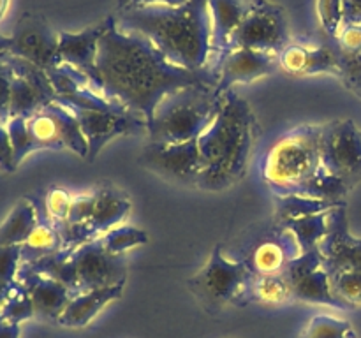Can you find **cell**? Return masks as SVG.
Wrapping results in <instances>:
<instances>
[{
  "label": "cell",
  "mask_w": 361,
  "mask_h": 338,
  "mask_svg": "<svg viewBox=\"0 0 361 338\" xmlns=\"http://www.w3.org/2000/svg\"><path fill=\"white\" fill-rule=\"evenodd\" d=\"M293 285L286 273L279 275H250L247 284L243 285L236 305H261V306H281L293 301Z\"/></svg>",
  "instance_id": "7402d4cb"
},
{
  "label": "cell",
  "mask_w": 361,
  "mask_h": 338,
  "mask_svg": "<svg viewBox=\"0 0 361 338\" xmlns=\"http://www.w3.org/2000/svg\"><path fill=\"white\" fill-rule=\"evenodd\" d=\"M73 261L78 271V294L94 291V289L126 284V256L108 252L99 238L78 246L73 252Z\"/></svg>",
  "instance_id": "7c38bea8"
},
{
  "label": "cell",
  "mask_w": 361,
  "mask_h": 338,
  "mask_svg": "<svg viewBox=\"0 0 361 338\" xmlns=\"http://www.w3.org/2000/svg\"><path fill=\"white\" fill-rule=\"evenodd\" d=\"M4 58L7 60L14 73L13 87H11L9 118L11 116L28 118L35 111L56 101V92L44 69L9 53H6Z\"/></svg>",
  "instance_id": "8fae6325"
},
{
  "label": "cell",
  "mask_w": 361,
  "mask_h": 338,
  "mask_svg": "<svg viewBox=\"0 0 361 338\" xmlns=\"http://www.w3.org/2000/svg\"><path fill=\"white\" fill-rule=\"evenodd\" d=\"M4 125H6L11 144H13L14 164H16L18 168V165L25 161L27 155H30L32 151L37 150V146H35L30 132H28L27 118H23V116H11Z\"/></svg>",
  "instance_id": "d590c367"
},
{
  "label": "cell",
  "mask_w": 361,
  "mask_h": 338,
  "mask_svg": "<svg viewBox=\"0 0 361 338\" xmlns=\"http://www.w3.org/2000/svg\"><path fill=\"white\" fill-rule=\"evenodd\" d=\"M9 4H11V0H0V21L6 18L7 9H9Z\"/></svg>",
  "instance_id": "816d5d0a"
},
{
  "label": "cell",
  "mask_w": 361,
  "mask_h": 338,
  "mask_svg": "<svg viewBox=\"0 0 361 338\" xmlns=\"http://www.w3.org/2000/svg\"><path fill=\"white\" fill-rule=\"evenodd\" d=\"M212 14V39H210V58L208 69L215 73L221 60L224 58L228 49L229 37L236 30L245 14L249 13L250 0H210Z\"/></svg>",
  "instance_id": "d6986e66"
},
{
  "label": "cell",
  "mask_w": 361,
  "mask_h": 338,
  "mask_svg": "<svg viewBox=\"0 0 361 338\" xmlns=\"http://www.w3.org/2000/svg\"><path fill=\"white\" fill-rule=\"evenodd\" d=\"M141 165L168 182L196 187L201 173V154L197 139L185 143H155L148 141L141 150Z\"/></svg>",
  "instance_id": "9c48e42d"
},
{
  "label": "cell",
  "mask_w": 361,
  "mask_h": 338,
  "mask_svg": "<svg viewBox=\"0 0 361 338\" xmlns=\"http://www.w3.org/2000/svg\"><path fill=\"white\" fill-rule=\"evenodd\" d=\"M277 70H281V67H279V60L275 55L249 48L233 49L221 60L215 69L219 76L215 90L219 94H226L228 90H233L235 84L252 83V81L270 76Z\"/></svg>",
  "instance_id": "e0dca14e"
},
{
  "label": "cell",
  "mask_w": 361,
  "mask_h": 338,
  "mask_svg": "<svg viewBox=\"0 0 361 338\" xmlns=\"http://www.w3.org/2000/svg\"><path fill=\"white\" fill-rule=\"evenodd\" d=\"M123 287H126V284L94 289V291L74 294L56 324H60L63 327H73V330L88 326L104 306H108L109 303L122 298Z\"/></svg>",
  "instance_id": "ffe728a7"
},
{
  "label": "cell",
  "mask_w": 361,
  "mask_h": 338,
  "mask_svg": "<svg viewBox=\"0 0 361 338\" xmlns=\"http://www.w3.org/2000/svg\"><path fill=\"white\" fill-rule=\"evenodd\" d=\"M321 164L349 189L361 180V130L353 120H334L321 125Z\"/></svg>",
  "instance_id": "ba28073f"
},
{
  "label": "cell",
  "mask_w": 361,
  "mask_h": 338,
  "mask_svg": "<svg viewBox=\"0 0 361 338\" xmlns=\"http://www.w3.org/2000/svg\"><path fill=\"white\" fill-rule=\"evenodd\" d=\"M69 109V108H67ZM80 122L88 143L87 161H95L99 151L120 136H143L148 132L147 120L130 109H71Z\"/></svg>",
  "instance_id": "30bf717a"
},
{
  "label": "cell",
  "mask_w": 361,
  "mask_h": 338,
  "mask_svg": "<svg viewBox=\"0 0 361 338\" xmlns=\"http://www.w3.org/2000/svg\"><path fill=\"white\" fill-rule=\"evenodd\" d=\"M323 268V256H321L319 249L309 250V252H302L300 256H296L291 263L286 268V277L289 278L291 285H295L300 278H303L305 275L312 273V271Z\"/></svg>",
  "instance_id": "ab89813d"
},
{
  "label": "cell",
  "mask_w": 361,
  "mask_h": 338,
  "mask_svg": "<svg viewBox=\"0 0 361 338\" xmlns=\"http://www.w3.org/2000/svg\"><path fill=\"white\" fill-rule=\"evenodd\" d=\"M319 252L326 273L361 270V238L351 234L345 203L328 211V231L321 239Z\"/></svg>",
  "instance_id": "5bb4252c"
},
{
  "label": "cell",
  "mask_w": 361,
  "mask_h": 338,
  "mask_svg": "<svg viewBox=\"0 0 361 338\" xmlns=\"http://www.w3.org/2000/svg\"><path fill=\"white\" fill-rule=\"evenodd\" d=\"M34 303H32L30 294H28V291L25 289L23 284L16 282L13 291H11L9 298H7V301L4 303L2 308H0V319L6 320V323L9 324H18V326H21L25 320H30L34 319Z\"/></svg>",
  "instance_id": "d6a6232c"
},
{
  "label": "cell",
  "mask_w": 361,
  "mask_h": 338,
  "mask_svg": "<svg viewBox=\"0 0 361 338\" xmlns=\"http://www.w3.org/2000/svg\"><path fill=\"white\" fill-rule=\"evenodd\" d=\"M99 239H101V243L108 252L116 254V256H126L127 250L147 245L148 234L140 227L120 224L116 227L109 229L108 232H104Z\"/></svg>",
  "instance_id": "1f68e13d"
},
{
  "label": "cell",
  "mask_w": 361,
  "mask_h": 338,
  "mask_svg": "<svg viewBox=\"0 0 361 338\" xmlns=\"http://www.w3.org/2000/svg\"><path fill=\"white\" fill-rule=\"evenodd\" d=\"M252 271L245 261L229 259L222 245L214 246L204 266L187 280V289L208 313H217L228 305H236L243 285Z\"/></svg>",
  "instance_id": "8992f818"
},
{
  "label": "cell",
  "mask_w": 361,
  "mask_h": 338,
  "mask_svg": "<svg viewBox=\"0 0 361 338\" xmlns=\"http://www.w3.org/2000/svg\"><path fill=\"white\" fill-rule=\"evenodd\" d=\"M73 252L71 249H62L55 254L41 257L34 263L21 264V268L32 271V273L44 275V277L59 280L60 284L66 285L73 294H78V271L74 266Z\"/></svg>",
  "instance_id": "484cf974"
},
{
  "label": "cell",
  "mask_w": 361,
  "mask_h": 338,
  "mask_svg": "<svg viewBox=\"0 0 361 338\" xmlns=\"http://www.w3.org/2000/svg\"><path fill=\"white\" fill-rule=\"evenodd\" d=\"M224 94L212 84H192L162 99L148 122L147 137L155 143L197 139L221 111Z\"/></svg>",
  "instance_id": "277c9868"
},
{
  "label": "cell",
  "mask_w": 361,
  "mask_h": 338,
  "mask_svg": "<svg viewBox=\"0 0 361 338\" xmlns=\"http://www.w3.org/2000/svg\"><path fill=\"white\" fill-rule=\"evenodd\" d=\"M14 73L7 60L0 56V123L9 120V102H11V87H13Z\"/></svg>",
  "instance_id": "7bdbcfd3"
},
{
  "label": "cell",
  "mask_w": 361,
  "mask_h": 338,
  "mask_svg": "<svg viewBox=\"0 0 361 338\" xmlns=\"http://www.w3.org/2000/svg\"><path fill=\"white\" fill-rule=\"evenodd\" d=\"M344 2V23H361V0H342Z\"/></svg>",
  "instance_id": "7dc6e473"
},
{
  "label": "cell",
  "mask_w": 361,
  "mask_h": 338,
  "mask_svg": "<svg viewBox=\"0 0 361 338\" xmlns=\"http://www.w3.org/2000/svg\"><path fill=\"white\" fill-rule=\"evenodd\" d=\"M293 298H295V301L312 303V305H326L341 310L348 308L331 291L330 275L326 273L324 268H319V270L300 278L293 285Z\"/></svg>",
  "instance_id": "d4e9b609"
},
{
  "label": "cell",
  "mask_w": 361,
  "mask_h": 338,
  "mask_svg": "<svg viewBox=\"0 0 361 338\" xmlns=\"http://www.w3.org/2000/svg\"><path fill=\"white\" fill-rule=\"evenodd\" d=\"M317 14L324 32L337 37L344 25V2L342 0H317Z\"/></svg>",
  "instance_id": "f35d334b"
},
{
  "label": "cell",
  "mask_w": 361,
  "mask_h": 338,
  "mask_svg": "<svg viewBox=\"0 0 361 338\" xmlns=\"http://www.w3.org/2000/svg\"><path fill=\"white\" fill-rule=\"evenodd\" d=\"M351 333L355 331L348 320L331 315H314L303 327L300 338H348Z\"/></svg>",
  "instance_id": "836d02e7"
},
{
  "label": "cell",
  "mask_w": 361,
  "mask_h": 338,
  "mask_svg": "<svg viewBox=\"0 0 361 338\" xmlns=\"http://www.w3.org/2000/svg\"><path fill=\"white\" fill-rule=\"evenodd\" d=\"M187 0H116V13L147 6H182Z\"/></svg>",
  "instance_id": "bcb514c9"
},
{
  "label": "cell",
  "mask_w": 361,
  "mask_h": 338,
  "mask_svg": "<svg viewBox=\"0 0 361 338\" xmlns=\"http://www.w3.org/2000/svg\"><path fill=\"white\" fill-rule=\"evenodd\" d=\"M46 108L51 111V115L55 116L56 123H59L60 134H62L63 146L67 150H71L73 154H76L78 157L87 158L88 157V143L85 139V134L81 130L80 122L74 116V113L71 109H67L66 106L59 104V102H51Z\"/></svg>",
  "instance_id": "f546056e"
},
{
  "label": "cell",
  "mask_w": 361,
  "mask_h": 338,
  "mask_svg": "<svg viewBox=\"0 0 361 338\" xmlns=\"http://www.w3.org/2000/svg\"><path fill=\"white\" fill-rule=\"evenodd\" d=\"M11 39L13 44L9 55L28 60L44 70L55 69L62 63L59 55V30L51 28L41 14L25 13Z\"/></svg>",
  "instance_id": "4fadbf2b"
},
{
  "label": "cell",
  "mask_w": 361,
  "mask_h": 338,
  "mask_svg": "<svg viewBox=\"0 0 361 338\" xmlns=\"http://www.w3.org/2000/svg\"><path fill=\"white\" fill-rule=\"evenodd\" d=\"M27 125L37 150H63L66 148L59 123L46 106L35 111L32 116H28Z\"/></svg>",
  "instance_id": "f1b7e54d"
},
{
  "label": "cell",
  "mask_w": 361,
  "mask_h": 338,
  "mask_svg": "<svg viewBox=\"0 0 361 338\" xmlns=\"http://www.w3.org/2000/svg\"><path fill=\"white\" fill-rule=\"evenodd\" d=\"M358 95H360V97H361V90H360V94H358Z\"/></svg>",
  "instance_id": "db71d44e"
},
{
  "label": "cell",
  "mask_w": 361,
  "mask_h": 338,
  "mask_svg": "<svg viewBox=\"0 0 361 338\" xmlns=\"http://www.w3.org/2000/svg\"><path fill=\"white\" fill-rule=\"evenodd\" d=\"M217 77L212 69L189 70L171 63L147 37L120 30L115 14H111L108 30L99 41V94L140 113L147 125L169 94L192 84L217 87Z\"/></svg>",
  "instance_id": "6da1fadb"
},
{
  "label": "cell",
  "mask_w": 361,
  "mask_h": 338,
  "mask_svg": "<svg viewBox=\"0 0 361 338\" xmlns=\"http://www.w3.org/2000/svg\"><path fill=\"white\" fill-rule=\"evenodd\" d=\"M95 197H97L95 196V190L94 192H85L80 194V196H74L69 217H67L66 222H69V224H88L95 206Z\"/></svg>",
  "instance_id": "b9f144b4"
},
{
  "label": "cell",
  "mask_w": 361,
  "mask_h": 338,
  "mask_svg": "<svg viewBox=\"0 0 361 338\" xmlns=\"http://www.w3.org/2000/svg\"><path fill=\"white\" fill-rule=\"evenodd\" d=\"M274 203H275L274 224L281 225L284 224V222L293 220V218L330 211L331 208L338 206V204H342L344 201L314 199V197H305V196H274Z\"/></svg>",
  "instance_id": "4316f807"
},
{
  "label": "cell",
  "mask_w": 361,
  "mask_h": 338,
  "mask_svg": "<svg viewBox=\"0 0 361 338\" xmlns=\"http://www.w3.org/2000/svg\"><path fill=\"white\" fill-rule=\"evenodd\" d=\"M331 291L348 308L361 306V270L341 271L330 277Z\"/></svg>",
  "instance_id": "e575fe53"
},
{
  "label": "cell",
  "mask_w": 361,
  "mask_h": 338,
  "mask_svg": "<svg viewBox=\"0 0 361 338\" xmlns=\"http://www.w3.org/2000/svg\"><path fill=\"white\" fill-rule=\"evenodd\" d=\"M14 284H16V282H14ZM14 284H6V282H0V308H2V305L7 301V298H9Z\"/></svg>",
  "instance_id": "681fc988"
},
{
  "label": "cell",
  "mask_w": 361,
  "mask_h": 338,
  "mask_svg": "<svg viewBox=\"0 0 361 338\" xmlns=\"http://www.w3.org/2000/svg\"><path fill=\"white\" fill-rule=\"evenodd\" d=\"M210 0H187L182 6H147L115 13L116 27L154 42L175 65L208 69L212 39Z\"/></svg>",
  "instance_id": "7a4b0ae2"
},
{
  "label": "cell",
  "mask_w": 361,
  "mask_h": 338,
  "mask_svg": "<svg viewBox=\"0 0 361 338\" xmlns=\"http://www.w3.org/2000/svg\"><path fill=\"white\" fill-rule=\"evenodd\" d=\"M342 49L361 51V23H344L337 37H334Z\"/></svg>",
  "instance_id": "ee69618b"
},
{
  "label": "cell",
  "mask_w": 361,
  "mask_h": 338,
  "mask_svg": "<svg viewBox=\"0 0 361 338\" xmlns=\"http://www.w3.org/2000/svg\"><path fill=\"white\" fill-rule=\"evenodd\" d=\"M95 206L92 211V217L88 220V229L94 234V238H101L104 232L109 229L116 227V225L123 224L127 215L130 213V203L129 197L116 190L115 187H99L95 190Z\"/></svg>",
  "instance_id": "44dd1931"
},
{
  "label": "cell",
  "mask_w": 361,
  "mask_h": 338,
  "mask_svg": "<svg viewBox=\"0 0 361 338\" xmlns=\"http://www.w3.org/2000/svg\"><path fill=\"white\" fill-rule=\"evenodd\" d=\"M11 44H13V39H11V35L0 34V56H4L6 53H9Z\"/></svg>",
  "instance_id": "f907efd6"
},
{
  "label": "cell",
  "mask_w": 361,
  "mask_h": 338,
  "mask_svg": "<svg viewBox=\"0 0 361 338\" xmlns=\"http://www.w3.org/2000/svg\"><path fill=\"white\" fill-rule=\"evenodd\" d=\"M21 268L20 245L0 246V282L14 284L18 282V273Z\"/></svg>",
  "instance_id": "60d3db41"
},
{
  "label": "cell",
  "mask_w": 361,
  "mask_h": 338,
  "mask_svg": "<svg viewBox=\"0 0 361 338\" xmlns=\"http://www.w3.org/2000/svg\"><path fill=\"white\" fill-rule=\"evenodd\" d=\"M18 282L25 285L34 303V312L37 319L48 320V323H59L60 315L69 305L73 292L60 284L59 280L44 277V275L32 273V271L20 268Z\"/></svg>",
  "instance_id": "ac0fdd59"
},
{
  "label": "cell",
  "mask_w": 361,
  "mask_h": 338,
  "mask_svg": "<svg viewBox=\"0 0 361 338\" xmlns=\"http://www.w3.org/2000/svg\"><path fill=\"white\" fill-rule=\"evenodd\" d=\"M0 338H20V326L0 319Z\"/></svg>",
  "instance_id": "c3c4849f"
},
{
  "label": "cell",
  "mask_w": 361,
  "mask_h": 338,
  "mask_svg": "<svg viewBox=\"0 0 361 338\" xmlns=\"http://www.w3.org/2000/svg\"><path fill=\"white\" fill-rule=\"evenodd\" d=\"M348 338H356V334H355V333H351V334H349Z\"/></svg>",
  "instance_id": "f5cc1de1"
},
{
  "label": "cell",
  "mask_w": 361,
  "mask_h": 338,
  "mask_svg": "<svg viewBox=\"0 0 361 338\" xmlns=\"http://www.w3.org/2000/svg\"><path fill=\"white\" fill-rule=\"evenodd\" d=\"M0 169L7 173H13L16 169L13 144H11L9 134H7V129L4 123H0Z\"/></svg>",
  "instance_id": "f6af8a7d"
},
{
  "label": "cell",
  "mask_w": 361,
  "mask_h": 338,
  "mask_svg": "<svg viewBox=\"0 0 361 338\" xmlns=\"http://www.w3.org/2000/svg\"><path fill=\"white\" fill-rule=\"evenodd\" d=\"M321 125H300L279 137L261 165V175L274 196H295L321 164Z\"/></svg>",
  "instance_id": "5b68a950"
},
{
  "label": "cell",
  "mask_w": 361,
  "mask_h": 338,
  "mask_svg": "<svg viewBox=\"0 0 361 338\" xmlns=\"http://www.w3.org/2000/svg\"><path fill=\"white\" fill-rule=\"evenodd\" d=\"M289 42L291 32L284 7L270 0H250L249 13L229 37L226 55L233 49L249 48L277 56Z\"/></svg>",
  "instance_id": "52a82bcc"
},
{
  "label": "cell",
  "mask_w": 361,
  "mask_h": 338,
  "mask_svg": "<svg viewBox=\"0 0 361 338\" xmlns=\"http://www.w3.org/2000/svg\"><path fill=\"white\" fill-rule=\"evenodd\" d=\"M109 20H111V16H108L106 20H102L101 23L92 25V27L85 28V30L81 32L59 30L60 62L67 63V65L80 70L97 94L99 41H101V37L104 35V32L108 30Z\"/></svg>",
  "instance_id": "2e32d148"
},
{
  "label": "cell",
  "mask_w": 361,
  "mask_h": 338,
  "mask_svg": "<svg viewBox=\"0 0 361 338\" xmlns=\"http://www.w3.org/2000/svg\"><path fill=\"white\" fill-rule=\"evenodd\" d=\"M37 224V210L30 197L18 201L0 224V246L23 245Z\"/></svg>",
  "instance_id": "cb8c5ba5"
},
{
  "label": "cell",
  "mask_w": 361,
  "mask_h": 338,
  "mask_svg": "<svg viewBox=\"0 0 361 338\" xmlns=\"http://www.w3.org/2000/svg\"><path fill=\"white\" fill-rule=\"evenodd\" d=\"M73 199L74 196H71L62 187H51L46 192V196L42 197V204H44L46 215H48L53 224H60V222L67 220Z\"/></svg>",
  "instance_id": "74e56055"
},
{
  "label": "cell",
  "mask_w": 361,
  "mask_h": 338,
  "mask_svg": "<svg viewBox=\"0 0 361 338\" xmlns=\"http://www.w3.org/2000/svg\"><path fill=\"white\" fill-rule=\"evenodd\" d=\"M296 256H300V246L295 236L282 225L274 224L247 245L240 259L245 261L254 275H279L284 273Z\"/></svg>",
  "instance_id": "9a60e30c"
},
{
  "label": "cell",
  "mask_w": 361,
  "mask_h": 338,
  "mask_svg": "<svg viewBox=\"0 0 361 338\" xmlns=\"http://www.w3.org/2000/svg\"><path fill=\"white\" fill-rule=\"evenodd\" d=\"M349 190L351 189H349L338 176L331 175L326 169L321 168L319 171L316 173V176L310 178L295 196H305L314 197V199L326 201H344V197L348 196Z\"/></svg>",
  "instance_id": "4dcf8cb0"
},
{
  "label": "cell",
  "mask_w": 361,
  "mask_h": 338,
  "mask_svg": "<svg viewBox=\"0 0 361 338\" xmlns=\"http://www.w3.org/2000/svg\"><path fill=\"white\" fill-rule=\"evenodd\" d=\"M259 123L252 108L235 90L224 94V104L212 125L197 137L201 173L196 189L222 192L245 176Z\"/></svg>",
  "instance_id": "3957f363"
},
{
  "label": "cell",
  "mask_w": 361,
  "mask_h": 338,
  "mask_svg": "<svg viewBox=\"0 0 361 338\" xmlns=\"http://www.w3.org/2000/svg\"><path fill=\"white\" fill-rule=\"evenodd\" d=\"M279 225V224H277ZM282 227L288 229L296 238L300 246V254L309 252V250L319 249L321 239L326 236L328 231V211L316 215H307V217L293 218V220L281 224Z\"/></svg>",
  "instance_id": "83f0119b"
},
{
  "label": "cell",
  "mask_w": 361,
  "mask_h": 338,
  "mask_svg": "<svg viewBox=\"0 0 361 338\" xmlns=\"http://www.w3.org/2000/svg\"><path fill=\"white\" fill-rule=\"evenodd\" d=\"M28 197H30L32 203L35 204V210H37V224H35L34 231L30 232L27 242H25L23 245H20L21 264L34 263V261L41 259V257L49 256V254H55L63 249L62 236H60L55 224H53L48 218V215H46L42 199L37 201L32 196Z\"/></svg>",
  "instance_id": "603a6c76"
},
{
  "label": "cell",
  "mask_w": 361,
  "mask_h": 338,
  "mask_svg": "<svg viewBox=\"0 0 361 338\" xmlns=\"http://www.w3.org/2000/svg\"><path fill=\"white\" fill-rule=\"evenodd\" d=\"M337 42V41H335ZM337 65L338 76L342 77L345 87L355 94L361 90V51H348L337 44Z\"/></svg>",
  "instance_id": "8d00e7d4"
}]
</instances>
